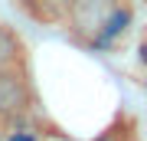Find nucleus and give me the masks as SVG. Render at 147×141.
<instances>
[{
    "label": "nucleus",
    "instance_id": "nucleus-5",
    "mask_svg": "<svg viewBox=\"0 0 147 141\" xmlns=\"http://www.w3.org/2000/svg\"><path fill=\"white\" fill-rule=\"evenodd\" d=\"M46 3H49V16H56V0H46ZM72 3H75V0H59V7L69 10V13H72Z\"/></svg>",
    "mask_w": 147,
    "mask_h": 141
},
{
    "label": "nucleus",
    "instance_id": "nucleus-2",
    "mask_svg": "<svg viewBox=\"0 0 147 141\" xmlns=\"http://www.w3.org/2000/svg\"><path fill=\"white\" fill-rule=\"evenodd\" d=\"M118 10V0H75L72 3V23L75 33H85V36H98L105 20Z\"/></svg>",
    "mask_w": 147,
    "mask_h": 141
},
{
    "label": "nucleus",
    "instance_id": "nucleus-6",
    "mask_svg": "<svg viewBox=\"0 0 147 141\" xmlns=\"http://www.w3.org/2000/svg\"><path fill=\"white\" fill-rule=\"evenodd\" d=\"M7 141H36V135H33V131H16V135H10Z\"/></svg>",
    "mask_w": 147,
    "mask_h": 141
},
{
    "label": "nucleus",
    "instance_id": "nucleus-1",
    "mask_svg": "<svg viewBox=\"0 0 147 141\" xmlns=\"http://www.w3.org/2000/svg\"><path fill=\"white\" fill-rule=\"evenodd\" d=\"M30 112V85L20 66L0 69V118H20Z\"/></svg>",
    "mask_w": 147,
    "mask_h": 141
},
{
    "label": "nucleus",
    "instance_id": "nucleus-3",
    "mask_svg": "<svg viewBox=\"0 0 147 141\" xmlns=\"http://www.w3.org/2000/svg\"><path fill=\"white\" fill-rule=\"evenodd\" d=\"M127 20H131V13H127L124 7H118V10H115V13H111L108 20H105V26H101V33H98V36H95L92 43H95V46H105V43H111V40H115L118 33H121V30L127 26Z\"/></svg>",
    "mask_w": 147,
    "mask_h": 141
},
{
    "label": "nucleus",
    "instance_id": "nucleus-4",
    "mask_svg": "<svg viewBox=\"0 0 147 141\" xmlns=\"http://www.w3.org/2000/svg\"><path fill=\"white\" fill-rule=\"evenodd\" d=\"M10 66H20V40L0 26V69H10Z\"/></svg>",
    "mask_w": 147,
    "mask_h": 141
}]
</instances>
